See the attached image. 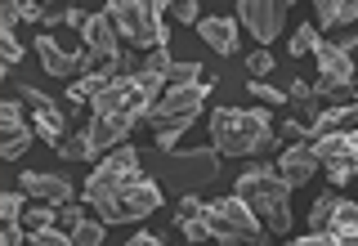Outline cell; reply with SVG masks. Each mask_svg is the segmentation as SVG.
I'll return each mask as SVG.
<instances>
[{
    "label": "cell",
    "mask_w": 358,
    "mask_h": 246,
    "mask_svg": "<svg viewBox=\"0 0 358 246\" xmlns=\"http://www.w3.org/2000/svg\"><path fill=\"white\" fill-rule=\"evenodd\" d=\"M210 139L220 157H260L278 143V130L268 121V108H215Z\"/></svg>",
    "instance_id": "1"
},
{
    "label": "cell",
    "mask_w": 358,
    "mask_h": 246,
    "mask_svg": "<svg viewBox=\"0 0 358 246\" xmlns=\"http://www.w3.org/2000/svg\"><path fill=\"white\" fill-rule=\"evenodd\" d=\"M233 197H242L255 215H264L268 233H278V238L291 233V184L278 175V166L251 161L238 175V184H233Z\"/></svg>",
    "instance_id": "2"
},
{
    "label": "cell",
    "mask_w": 358,
    "mask_h": 246,
    "mask_svg": "<svg viewBox=\"0 0 358 246\" xmlns=\"http://www.w3.org/2000/svg\"><path fill=\"white\" fill-rule=\"evenodd\" d=\"M175 5H166V0H112L108 5V18H112V27H117V36L121 41H130L134 50H143V54H152V50H162L166 41H171V31H166V14H171Z\"/></svg>",
    "instance_id": "3"
},
{
    "label": "cell",
    "mask_w": 358,
    "mask_h": 246,
    "mask_svg": "<svg viewBox=\"0 0 358 246\" xmlns=\"http://www.w3.org/2000/svg\"><path fill=\"white\" fill-rule=\"evenodd\" d=\"M206 99H210V81L188 85V89H166V94L152 103L148 126L157 130V148H162L166 157H175L179 134H184V130L197 121V112H201V103H206Z\"/></svg>",
    "instance_id": "4"
},
{
    "label": "cell",
    "mask_w": 358,
    "mask_h": 246,
    "mask_svg": "<svg viewBox=\"0 0 358 246\" xmlns=\"http://www.w3.org/2000/svg\"><path fill=\"white\" fill-rule=\"evenodd\" d=\"M206 229L220 246H251L260 238V215L242 197H215L206 201Z\"/></svg>",
    "instance_id": "5"
},
{
    "label": "cell",
    "mask_w": 358,
    "mask_h": 246,
    "mask_svg": "<svg viewBox=\"0 0 358 246\" xmlns=\"http://www.w3.org/2000/svg\"><path fill=\"white\" fill-rule=\"evenodd\" d=\"M139 171V152L130 148V143H121L117 152H108L103 161L94 166V175H90V184H85V201L94 210H103V206H112V201H117V188L126 184V179Z\"/></svg>",
    "instance_id": "6"
},
{
    "label": "cell",
    "mask_w": 358,
    "mask_h": 246,
    "mask_svg": "<svg viewBox=\"0 0 358 246\" xmlns=\"http://www.w3.org/2000/svg\"><path fill=\"white\" fill-rule=\"evenodd\" d=\"M152 210H162V188H157L148 175L134 171L126 184L117 188V201L99 210V219L103 224H130V219H148Z\"/></svg>",
    "instance_id": "7"
},
{
    "label": "cell",
    "mask_w": 358,
    "mask_h": 246,
    "mask_svg": "<svg viewBox=\"0 0 358 246\" xmlns=\"http://www.w3.org/2000/svg\"><path fill=\"white\" fill-rule=\"evenodd\" d=\"M309 152L318 157V166L327 171L331 184H350V179L358 175V130H341V134L309 139Z\"/></svg>",
    "instance_id": "8"
},
{
    "label": "cell",
    "mask_w": 358,
    "mask_h": 246,
    "mask_svg": "<svg viewBox=\"0 0 358 246\" xmlns=\"http://www.w3.org/2000/svg\"><path fill=\"white\" fill-rule=\"evenodd\" d=\"M215 175H220V152L215 148H188V152H175L171 157V179H175L179 197L206 188Z\"/></svg>",
    "instance_id": "9"
},
{
    "label": "cell",
    "mask_w": 358,
    "mask_h": 246,
    "mask_svg": "<svg viewBox=\"0 0 358 246\" xmlns=\"http://www.w3.org/2000/svg\"><path fill=\"white\" fill-rule=\"evenodd\" d=\"M313 59H318V81H313V94H318V99H327V103H331L336 94H341V89H350V85L358 81V67H354V59H350V54H341L331 41H322Z\"/></svg>",
    "instance_id": "10"
},
{
    "label": "cell",
    "mask_w": 358,
    "mask_h": 246,
    "mask_svg": "<svg viewBox=\"0 0 358 246\" xmlns=\"http://www.w3.org/2000/svg\"><path fill=\"white\" fill-rule=\"evenodd\" d=\"M287 9L291 5H282V0H242L238 5V27H246L260 45H268L273 36H282Z\"/></svg>",
    "instance_id": "11"
},
{
    "label": "cell",
    "mask_w": 358,
    "mask_h": 246,
    "mask_svg": "<svg viewBox=\"0 0 358 246\" xmlns=\"http://www.w3.org/2000/svg\"><path fill=\"white\" fill-rule=\"evenodd\" d=\"M18 188L31 201H45V206H72V201H76L72 179H67V175H54V171H22L18 175Z\"/></svg>",
    "instance_id": "12"
},
{
    "label": "cell",
    "mask_w": 358,
    "mask_h": 246,
    "mask_svg": "<svg viewBox=\"0 0 358 246\" xmlns=\"http://www.w3.org/2000/svg\"><path fill=\"white\" fill-rule=\"evenodd\" d=\"M18 99L31 103V112H36V134L59 148V143H63V108L54 103L45 89H36V85H18Z\"/></svg>",
    "instance_id": "13"
},
{
    "label": "cell",
    "mask_w": 358,
    "mask_h": 246,
    "mask_svg": "<svg viewBox=\"0 0 358 246\" xmlns=\"http://www.w3.org/2000/svg\"><path fill=\"white\" fill-rule=\"evenodd\" d=\"M134 126V117H121V112H94L90 117V143H94V157H108V152H117L121 143H126V134Z\"/></svg>",
    "instance_id": "14"
},
{
    "label": "cell",
    "mask_w": 358,
    "mask_h": 246,
    "mask_svg": "<svg viewBox=\"0 0 358 246\" xmlns=\"http://www.w3.org/2000/svg\"><path fill=\"white\" fill-rule=\"evenodd\" d=\"M36 59H41L45 72L59 76V81H67V85H72V72H81V67H76V54H67L50 31H41V36H36Z\"/></svg>",
    "instance_id": "15"
},
{
    "label": "cell",
    "mask_w": 358,
    "mask_h": 246,
    "mask_svg": "<svg viewBox=\"0 0 358 246\" xmlns=\"http://www.w3.org/2000/svg\"><path fill=\"white\" fill-rule=\"evenodd\" d=\"M287 103H291V112H296L291 121H300L305 130H313V121H318L327 108H336V103H327V99L313 94V85H305V81H291L287 85Z\"/></svg>",
    "instance_id": "16"
},
{
    "label": "cell",
    "mask_w": 358,
    "mask_h": 246,
    "mask_svg": "<svg viewBox=\"0 0 358 246\" xmlns=\"http://www.w3.org/2000/svg\"><path fill=\"white\" fill-rule=\"evenodd\" d=\"M197 36L206 41L215 54L233 59V54H238V18H201L197 22Z\"/></svg>",
    "instance_id": "17"
},
{
    "label": "cell",
    "mask_w": 358,
    "mask_h": 246,
    "mask_svg": "<svg viewBox=\"0 0 358 246\" xmlns=\"http://www.w3.org/2000/svg\"><path fill=\"white\" fill-rule=\"evenodd\" d=\"M278 175H282L291 188H300V184H309V179L318 175V157H313L309 148H287L282 157H278Z\"/></svg>",
    "instance_id": "18"
},
{
    "label": "cell",
    "mask_w": 358,
    "mask_h": 246,
    "mask_svg": "<svg viewBox=\"0 0 358 246\" xmlns=\"http://www.w3.org/2000/svg\"><path fill=\"white\" fill-rule=\"evenodd\" d=\"M117 81V76H108V72H85V76H76L72 85H67V103L72 108H81V103H94L103 89Z\"/></svg>",
    "instance_id": "19"
},
{
    "label": "cell",
    "mask_w": 358,
    "mask_h": 246,
    "mask_svg": "<svg viewBox=\"0 0 358 246\" xmlns=\"http://www.w3.org/2000/svg\"><path fill=\"white\" fill-rule=\"evenodd\" d=\"M341 233H358V201L336 197V210L327 219V238H341Z\"/></svg>",
    "instance_id": "20"
},
{
    "label": "cell",
    "mask_w": 358,
    "mask_h": 246,
    "mask_svg": "<svg viewBox=\"0 0 358 246\" xmlns=\"http://www.w3.org/2000/svg\"><path fill=\"white\" fill-rule=\"evenodd\" d=\"M318 45H322V31L313 27V22H305V27H296V31H291L287 54H291V59H305V54H318Z\"/></svg>",
    "instance_id": "21"
},
{
    "label": "cell",
    "mask_w": 358,
    "mask_h": 246,
    "mask_svg": "<svg viewBox=\"0 0 358 246\" xmlns=\"http://www.w3.org/2000/svg\"><path fill=\"white\" fill-rule=\"evenodd\" d=\"M31 139H36V130H31V126L5 130V139H0V157H5V161H18V157L31 148Z\"/></svg>",
    "instance_id": "22"
},
{
    "label": "cell",
    "mask_w": 358,
    "mask_h": 246,
    "mask_svg": "<svg viewBox=\"0 0 358 246\" xmlns=\"http://www.w3.org/2000/svg\"><path fill=\"white\" fill-rule=\"evenodd\" d=\"M54 224H59V206H36V201H31L27 210H22V229L27 233H45V229H54Z\"/></svg>",
    "instance_id": "23"
},
{
    "label": "cell",
    "mask_w": 358,
    "mask_h": 246,
    "mask_svg": "<svg viewBox=\"0 0 358 246\" xmlns=\"http://www.w3.org/2000/svg\"><path fill=\"white\" fill-rule=\"evenodd\" d=\"M201 219H206V201H201L197 193L179 197V206H175V229H188V224H201Z\"/></svg>",
    "instance_id": "24"
},
{
    "label": "cell",
    "mask_w": 358,
    "mask_h": 246,
    "mask_svg": "<svg viewBox=\"0 0 358 246\" xmlns=\"http://www.w3.org/2000/svg\"><path fill=\"white\" fill-rule=\"evenodd\" d=\"M206 76H201V63H175L171 72H166V89H188V85H201Z\"/></svg>",
    "instance_id": "25"
},
{
    "label": "cell",
    "mask_w": 358,
    "mask_h": 246,
    "mask_svg": "<svg viewBox=\"0 0 358 246\" xmlns=\"http://www.w3.org/2000/svg\"><path fill=\"white\" fill-rule=\"evenodd\" d=\"M59 157L63 161H90V157H94V143H90V134H72V139L59 143Z\"/></svg>",
    "instance_id": "26"
},
{
    "label": "cell",
    "mask_w": 358,
    "mask_h": 246,
    "mask_svg": "<svg viewBox=\"0 0 358 246\" xmlns=\"http://www.w3.org/2000/svg\"><path fill=\"white\" fill-rule=\"evenodd\" d=\"M246 89H251V99H255V103H264V108H282L287 103V89H278V85H268V81H246Z\"/></svg>",
    "instance_id": "27"
},
{
    "label": "cell",
    "mask_w": 358,
    "mask_h": 246,
    "mask_svg": "<svg viewBox=\"0 0 358 246\" xmlns=\"http://www.w3.org/2000/svg\"><path fill=\"white\" fill-rule=\"evenodd\" d=\"M103 229H108L103 219H81V224L72 229V242H76V246H103Z\"/></svg>",
    "instance_id": "28"
},
{
    "label": "cell",
    "mask_w": 358,
    "mask_h": 246,
    "mask_svg": "<svg viewBox=\"0 0 358 246\" xmlns=\"http://www.w3.org/2000/svg\"><path fill=\"white\" fill-rule=\"evenodd\" d=\"M278 143H282V152L287 148H309V130L300 126V121H282V126H278Z\"/></svg>",
    "instance_id": "29"
},
{
    "label": "cell",
    "mask_w": 358,
    "mask_h": 246,
    "mask_svg": "<svg viewBox=\"0 0 358 246\" xmlns=\"http://www.w3.org/2000/svg\"><path fill=\"white\" fill-rule=\"evenodd\" d=\"M171 67H175V59H171V50H166V45H162V50H152V54H143V72H148V76H162V81H166V72H171Z\"/></svg>",
    "instance_id": "30"
},
{
    "label": "cell",
    "mask_w": 358,
    "mask_h": 246,
    "mask_svg": "<svg viewBox=\"0 0 358 246\" xmlns=\"http://www.w3.org/2000/svg\"><path fill=\"white\" fill-rule=\"evenodd\" d=\"M336 22H341V0H318V5H313V27H336Z\"/></svg>",
    "instance_id": "31"
},
{
    "label": "cell",
    "mask_w": 358,
    "mask_h": 246,
    "mask_svg": "<svg viewBox=\"0 0 358 246\" xmlns=\"http://www.w3.org/2000/svg\"><path fill=\"white\" fill-rule=\"evenodd\" d=\"M273 67H278V63H273V54H268V50H255L251 59H246V72H251L246 81H264V76L273 72Z\"/></svg>",
    "instance_id": "32"
},
{
    "label": "cell",
    "mask_w": 358,
    "mask_h": 246,
    "mask_svg": "<svg viewBox=\"0 0 358 246\" xmlns=\"http://www.w3.org/2000/svg\"><path fill=\"white\" fill-rule=\"evenodd\" d=\"M331 210H336V197H318V201H313V210H309V229L313 233H327Z\"/></svg>",
    "instance_id": "33"
},
{
    "label": "cell",
    "mask_w": 358,
    "mask_h": 246,
    "mask_svg": "<svg viewBox=\"0 0 358 246\" xmlns=\"http://www.w3.org/2000/svg\"><path fill=\"white\" fill-rule=\"evenodd\" d=\"M22 210H27V193H5L0 197V219H22Z\"/></svg>",
    "instance_id": "34"
},
{
    "label": "cell",
    "mask_w": 358,
    "mask_h": 246,
    "mask_svg": "<svg viewBox=\"0 0 358 246\" xmlns=\"http://www.w3.org/2000/svg\"><path fill=\"white\" fill-rule=\"evenodd\" d=\"M27 242H31V246H76V242H72V233H63V229H45V233H27Z\"/></svg>",
    "instance_id": "35"
},
{
    "label": "cell",
    "mask_w": 358,
    "mask_h": 246,
    "mask_svg": "<svg viewBox=\"0 0 358 246\" xmlns=\"http://www.w3.org/2000/svg\"><path fill=\"white\" fill-rule=\"evenodd\" d=\"M0 54H5L9 67L22 59V45H18V36H14V27H0Z\"/></svg>",
    "instance_id": "36"
},
{
    "label": "cell",
    "mask_w": 358,
    "mask_h": 246,
    "mask_svg": "<svg viewBox=\"0 0 358 246\" xmlns=\"http://www.w3.org/2000/svg\"><path fill=\"white\" fill-rule=\"evenodd\" d=\"M0 126H5V130L22 126V108L14 103V99H5V103H0Z\"/></svg>",
    "instance_id": "37"
},
{
    "label": "cell",
    "mask_w": 358,
    "mask_h": 246,
    "mask_svg": "<svg viewBox=\"0 0 358 246\" xmlns=\"http://www.w3.org/2000/svg\"><path fill=\"white\" fill-rule=\"evenodd\" d=\"M22 219H5V229H0V246H18L22 242Z\"/></svg>",
    "instance_id": "38"
},
{
    "label": "cell",
    "mask_w": 358,
    "mask_h": 246,
    "mask_svg": "<svg viewBox=\"0 0 358 246\" xmlns=\"http://www.w3.org/2000/svg\"><path fill=\"white\" fill-rule=\"evenodd\" d=\"M171 14H175L179 22H201V9L193 5V0H179V5L171 9Z\"/></svg>",
    "instance_id": "39"
},
{
    "label": "cell",
    "mask_w": 358,
    "mask_h": 246,
    "mask_svg": "<svg viewBox=\"0 0 358 246\" xmlns=\"http://www.w3.org/2000/svg\"><path fill=\"white\" fill-rule=\"evenodd\" d=\"M72 9H76V5H45L41 22H67V18H72Z\"/></svg>",
    "instance_id": "40"
},
{
    "label": "cell",
    "mask_w": 358,
    "mask_h": 246,
    "mask_svg": "<svg viewBox=\"0 0 358 246\" xmlns=\"http://www.w3.org/2000/svg\"><path fill=\"white\" fill-rule=\"evenodd\" d=\"M179 233H184V242H210L206 219H201V224H188V229H179Z\"/></svg>",
    "instance_id": "41"
},
{
    "label": "cell",
    "mask_w": 358,
    "mask_h": 246,
    "mask_svg": "<svg viewBox=\"0 0 358 246\" xmlns=\"http://www.w3.org/2000/svg\"><path fill=\"white\" fill-rule=\"evenodd\" d=\"M81 219H85V215L76 210V201H72V206H59V224H63V229H76Z\"/></svg>",
    "instance_id": "42"
},
{
    "label": "cell",
    "mask_w": 358,
    "mask_h": 246,
    "mask_svg": "<svg viewBox=\"0 0 358 246\" xmlns=\"http://www.w3.org/2000/svg\"><path fill=\"white\" fill-rule=\"evenodd\" d=\"M126 246H166V242L157 238V233H134V238H130Z\"/></svg>",
    "instance_id": "43"
},
{
    "label": "cell",
    "mask_w": 358,
    "mask_h": 246,
    "mask_svg": "<svg viewBox=\"0 0 358 246\" xmlns=\"http://www.w3.org/2000/svg\"><path fill=\"white\" fill-rule=\"evenodd\" d=\"M287 246H331L327 233H309V238H300V242H287Z\"/></svg>",
    "instance_id": "44"
},
{
    "label": "cell",
    "mask_w": 358,
    "mask_h": 246,
    "mask_svg": "<svg viewBox=\"0 0 358 246\" xmlns=\"http://www.w3.org/2000/svg\"><path fill=\"white\" fill-rule=\"evenodd\" d=\"M331 246H358V233H341V238H331Z\"/></svg>",
    "instance_id": "45"
},
{
    "label": "cell",
    "mask_w": 358,
    "mask_h": 246,
    "mask_svg": "<svg viewBox=\"0 0 358 246\" xmlns=\"http://www.w3.org/2000/svg\"><path fill=\"white\" fill-rule=\"evenodd\" d=\"M350 94H354V108H358V81H354V85H350Z\"/></svg>",
    "instance_id": "46"
},
{
    "label": "cell",
    "mask_w": 358,
    "mask_h": 246,
    "mask_svg": "<svg viewBox=\"0 0 358 246\" xmlns=\"http://www.w3.org/2000/svg\"><path fill=\"white\" fill-rule=\"evenodd\" d=\"M251 246H268V238H255V242H251Z\"/></svg>",
    "instance_id": "47"
},
{
    "label": "cell",
    "mask_w": 358,
    "mask_h": 246,
    "mask_svg": "<svg viewBox=\"0 0 358 246\" xmlns=\"http://www.w3.org/2000/svg\"><path fill=\"white\" fill-rule=\"evenodd\" d=\"M354 179H358V175H354Z\"/></svg>",
    "instance_id": "48"
}]
</instances>
